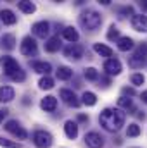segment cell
Instances as JSON below:
<instances>
[{
  "label": "cell",
  "instance_id": "obj_1",
  "mask_svg": "<svg viewBox=\"0 0 147 148\" xmlns=\"http://www.w3.org/2000/svg\"><path fill=\"white\" fill-rule=\"evenodd\" d=\"M99 122L106 131L116 133L125 124V112L121 109H104L99 115Z\"/></svg>",
  "mask_w": 147,
  "mask_h": 148
},
{
  "label": "cell",
  "instance_id": "obj_2",
  "mask_svg": "<svg viewBox=\"0 0 147 148\" xmlns=\"http://www.w3.org/2000/svg\"><path fill=\"white\" fill-rule=\"evenodd\" d=\"M0 64H2V67H3V74L9 76L12 81L21 83V81L26 79V74H24V71L21 69V66L17 64V60H16L14 57H10V55H3V57L0 59Z\"/></svg>",
  "mask_w": 147,
  "mask_h": 148
},
{
  "label": "cell",
  "instance_id": "obj_3",
  "mask_svg": "<svg viewBox=\"0 0 147 148\" xmlns=\"http://www.w3.org/2000/svg\"><path fill=\"white\" fill-rule=\"evenodd\" d=\"M80 24H81V28L87 29V31H95V29L102 24V16H101L97 10L88 9V10L81 12V16H80Z\"/></svg>",
  "mask_w": 147,
  "mask_h": 148
},
{
  "label": "cell",
  "instance_id": "obj_4",
  "mask_svg": "<svg viewBox=\"0 0 147 148\" xmlns=\"http://www.w3.org/2000/svg\"><path fill=\"white\" fill-rule=\"evenodd\" d=\"M33 143L37 148H50L54 143V138L49 131H43V129H38L33 133Z\"/></svg>",
  "mask_w": 147,
  "mask_h": 148
},
{
  "label": "cell",
  "instance_id": "obj_5",
  "mask_svg": "<svg viewBox=\"0 0 147 148\" xmlns=\"http://www.w3.org/2000/svg\"><path fill=\"white\" fill-rule=\"evenodd\" d=\"M5 131H9L10 134H14L17 140H26L28 138V133H26V129L17 122V121H14V119H10V121H7L5 122Z\"/></svg>",
  "mask_w": 147,
  "mask_h": 148
},
{
  "label": "cell",
  "instance_id": "obj_6",
  "mask_svg": "<svg viewBox=\"0 0 147 148\" xmlns=\"http://www.w3.org/2000/svg\"><path fill=\"white\" fill-rule=\"evenodd\" d=\"M37 50H38V45H37V41H35V38H31V36L23 38V43H21V53L23 55L31 57V55L37 53Z\"/></svg>",
  "mask_w": 147,
  "mask_h": 148
},
{
  "label": "cell",
  "instance_id": "obj_7",
  "mask_svg": "<svg viewBox=\"0 0 147 148\" xmlns=\"http://www.w3.org/2000/svg\"><path fill=\"white\" fill-rule=\"evenodd\" d=\"M59 97L62 98V102L66 103V105H69V107H80V100H78V97L74 95L73 90H68V88H62L61 91H59Z\"/></svg>",
  "mask_w": 147,
  "mask_h": 148
},
{
  "label": "cell",
  "instance_id": "obj_8",
  "mask_svg": "<svg viewBox=\"0 0 147 148\" xmlns=\"http://www.w3.org/2000/svg\"><path fill=\"white\" fill-rule=\"evenodd\" d=\"M64 57H68L71 60H80L83 57V47L78 45V43H69L64 48Z\"/></svg>",
  "mask_w": 147,
  "mask_h": 148
},
{
  "label": "cell",
  "instance_id": "obj_9",
  "mask_svg": "<svg viewBox=\"0 0 147 148\" xmlns=\"http://www.w3.org/2000/svg\"><path fill=\"white\" fill-rule=\"evenodd\" d=\"M85 143H87L88 148H102L104 147V138L99 133L92 131V133H87L85 134Z\"/></svg>",
  "mask_w": 147,
  "mask_h": 148
},
{
  "label": "cell",
  "instance_id": "obj_10",
  "mask_svg": "<svg viewBox=\"0 0 147 148\" xmlns=\"http://www.w3.org/2000/svg\"><path fill=\"white\" fill-rule=\"evenodd\" d=\"M121 69H123L121 62L118 59H114V57H111V59H107L104 62V71L109 74V76H118V74L121 73Z\"/></svg>",
  "mask_w": 147,
  "mask_h": 148
},
{
  "label": "cell",
  "instance_id": "obj_11",
  "mask_svg": "<svg viewBox=\"0 0 147 148\" xmlns=\"http://www.w3.org/2000/svg\"><path fill=\"white\" fill-rule=\"evenodd\" d=\"M132 28L139 33H147V16L142 14H133L132 17Z\"/></svg>",
  "mask_w": 147,
  "mask_h": 148
},
{
  "label": "cell",
  "instance_id": "obj_12",
  "mask_svg": "<svg viewBox=\"0 0 147 148\" xmlns=\"http://www.w3.org/2000/svg\"><path fill=\"white\" fill-rule=\"evenodd\" d=\"M31 31H33V35L38 38H45L49 35V31H50V24L47 23V21H38L33 24V28H31Z\"/></svg>",
  "mask_w": 147,
  "mask_h": 148
},
{
  "label": "cell",
  "instance_id": "obj_13",
  "mask_svg": "<svg viewBox=\"0 0 147 148\" xmlns=\"http://www.w3.org/2000/svg\"><path fill=\"white\" fill-rule=\"evenodd\" d=\"M40 107H42V110H45V112H54L57 109V98L52 97V95H47L45 98H42Z\"/></svg>",
  "mask_w": 147,
  "mask_h": 148
},
{
  "label": "cell",
  "instance_id": "obj_14",
  "mask_svg": "<svg viewBox=\"0 0 147 148\" xmlns=\"http://www.w3.org/2000/svg\"><path fill=\"white\" fill-rule=\"evenodd\" d=\"M16 91L12 86H0V103H9L10 100H14Z\"/></svg>",
  "mask_w": 147,
  "mask_h": 148
},
{
  "label": "cell",
  "instance_id": "obj_15",
  "mask_svg": "<svg viewBox=\"0 0 147 148\" xmlns=\"http://www.w3.org/2000/svg\"><path fill=\"white\" fill-rule=\"evenodd\" d=\"M31 67H33L35 73L45 74V76H49L50 71H52V66H50L49 62H43V60H35V62H31Z\"/></svg>",
  "mask_w": 147,
  "mask_h": 148
},
{
  "label": "cell",
  "instance_id": "obj_16",
  "mask_svg": "<svg viewBox=\"0 0 147 148\" xmlns=\"http://www.w3.org/2000/svg\"><path fill=\"white\" fill-rule=\"evenodd\" d=\"M0 19H2V23L7 24V26H12V24H16V21H17L16 14H14L12 10H9V9L0 10Z\"/></svg>",
  "mask_w": 147,
  "mask_h": 148
},
{
  "label": "cell",
  "instance_id": "obj_17",
  "mask_svg": "<svg viewBox=\"0 0 147 148\" xmlns=\"http://www.w3.org/2000/svg\"><path fill=\"white\" fill-rule=\"evenodd\" d=\"M64 133H66V136H68L69 140H74V138L78 136V124L73 122V121H66V124H64Z\"/></svg>",
  "mask_w": 147,
  "mask_h": 148
},
{
  "label": "cell",
  "instance_id": "obj_18",
  "mask_svg": "<svg viewBox=\"0 0 147 148\" xmlns=\"http://www.w3.org/2000/svg\"><path fill=\"white\" fill-rule=\"evenodd\" d=\"M133 48V40L130 36H119L118 38V50L121 52H128Z\"/></svg>",
  "mask_w": 147,
  "mask_h": 148
},
{
  "label": "cell",
  "instance_id": "obj_19",
  "mask_svg": "<svg viewBox=\"0 0 147 148\" xmlns=\"http://www.w3.org/2000/svg\"><path fill=\"white\" fill-rule=\"evenodd\" d=\"M55 76H57V79H61V81H68V79L73 77V69L68 67V66H61V67L55 71Z\"/></svg>",
  "mask_w": 147,
  "mask_h": 148
},
{
  "label": "cell",
  "instance_id": "obj_20",
  "mask_svg": "<svg viewBox=\"0 0 147 148\" xmlns=\"http://www.w3.org/2000/svg\"><path fill=\"white\" fill-rule=\"evenodd\" d=\"M59 48H61V38H59V36L49 38V41L45 43V50H47V52H50V53L57 52Z\"/></svg>",
  "mask_w": 147,
  "mask_h": 148
},
{
  "label": "cell",
  "instance_id": "obj_21",
  "mask_svg": "<svg viewBox=\"0 0 147 148\" xmlns=\"http://www.w3.org/2000/svg\"><path fill=\"white\" fill-rule=\"evenodd\" d=\"M62 36L66 38L69 43H76V41H78V38H80V35H78V31L74 29L73 26H68V28H64V29H62Z\"/></svg>",
  "mask_w": 147,
  "mask_h": 148
},
{
  "label": "cell",
  "instance_id": "obj_22",
  "mask_svg": "<svg viewBox=\"0 0 147 148\" xmlns=\"http://www.w3.org/2000/svg\"><path fill=\"white\" fill-rule=\"evenodd\" d=\"M81 103L87 105V107H94V105L97 103V97H95V93H92V91H85V93L81 95Z\"/></svg>",
  "mask_w": 147,
  "mask_h": 148
},
{
  "label": "cell",
  "instance_id": "obj_23",
  "mask_svg": "<svg viewBox=\"0 0 147 148\" xmlns=\"http://www.w3.org/2000/svg\"><path fill=\"white\" fill-rule=\"evenodd\" d=\"M94 50L101 55V57H112V50H111L107 45H102V43H94Z\"/></svg>",
  "mask_w": 147,
  "mask_h": 148
},
{
  "label": "cell",
  "instance_id": "obj_24",
  "mask_svg": "<svg viewBox=\"0 0 147 148\" xmlns=\"http://www.w3.org/2000/svg\"><path fill=\"white\" fill-rule=\"evenodd\" d=\"M2 47L5 50H14L16 48V38H14V35H10V33L3 35L2 36Z\"/></svg>",
  "mask_w": 147,
  "mask_h": 148
},
{
  "label": "cell",
  "instance_id": "obj_25",
  "mask_svg": "<svg viewBox=\"0 0 147 148\" xmlns=\"http://www.w3.org/2000/svg\"><path fill=\"white\" fill-rule=\"evenodd\" d=\"M17 7H19V10H21V12H24V14H33V12L37 10V5H35L33 2H28V0L19 2V3H17Z\"/></svg>",
  "mask_w": 147,
  "mask_h": 148
},
{
  "label": "cell",
  "instance_id": "obj_26",
  "mask_svg": "<svg viewBox=\"0 0 147 148\" xmlns=\"http://www.w3.org/2000/svg\"><path fill=\"white\" fill-rule=\"evenodd\" d=\"M38 86H40L42 90H52V88H54V79H52L50 76H43V77L38 81Z\"/></svg>",
  "mask_w": 147,
  "mask_h": 148
},
{
  "label": "cell",
  "instance_id": "obj_27",
  "mask_svg": "<svg viewBox=\"0 0 147 148\" xmlns=\"http://www.w3.org/2000/svg\"><path fill=\"white\" fill-rule=\"evenodd\" d=\"M118 107L119 109H125V110H130L133 107V102L128 97H121V98H118Z\"/></svg>",
  "mask_w": 147,
  "mask_h": 148
},
{
  "label": "cell",
  "instance_id": "obj_28",
  "mask_svg": "<svg viewBox=\"0 0 147 148\" xmlns=\"http://www.w3.org/2000/svg\"><path fill=\"white\" fill-rule=\"evenodd\" d=\"M144 60H146V59H142V57L132 55V57H130V60H128V66H130V67H133V69H139V67H142V66H144Z\"/></svg>",
  "mask_w": 147,
  "mask_h": 148
},
{
  "label": "cell",
  "instance_id": "obj_29",
  "mask_svg": "<svg viewBox=\"0 0 147 148\" xmlns=\"http://www.w3.org/2000/svg\"><path fill=\"white\" fill-rule=\"evenodd\" d=\"M85 77H87L88 81H97V79H99V71H97L95 67H87V69H85Z\"/></svg>",
  "mask_w": 147,
  "mask_h": 148
},
{
  "label": "cell",
  "instance_id": "obj_30",
  "mask_svg": "<svg viewBox=\"0 0 147 148\" xmlns=\"http://www.w3.org/2000/svg\"><path fill=\"white\" fill-rule=\"evenodd\" d=\"M126 134H128L130 138L139 136V134H140V126H139V124H135V122H133V124H130V126H128V129H126Z\"/></svg>",
  "mask_w": 147,
  "mask_h": 148
},
{
  "label": "cell",
  "instance_id": "obj_31",
  "mask_svg": "<svg viewBox=\"0 0 147 148\" xmlns=\"http://www.w3.org/2000/svg\"><path fill=\"white\" fill-rule=\"evenodd\" d=\"M130 79H132V84H135V86H140V84H144V81H146L144 74H140V73H135Z\"/></svg>",
  "mask_w": 147,
  "mask_h": 148
},
{
  "label": "cell",
  "instance_id": "obj_32",
  "mask_svg": "<svg viewBox=\"0 0 147 148\" xmlns=\"http://www.w3.org/2000/svg\"><path fill=\"white\" fill-rule=\"evenodd\" d=\"M0 147H3V148H23L19 143H14V141L5 140V138H0Z\"/></svg>",
  "mask_w": 147,
  "mask_h": 148
},
{
  "label": "cell",
  "instance_id": "obj_33",
  "mask_svg": "<svg viewBox=\"0 0 147 148\" xmlns=\"http://www.w3.org/2000/svg\"><path fill=\"white\" fill-rule=\"evenodd\" d=\"M118 38H119V29L112 24V26L109 28V31H107V40L112 41V40H118Z\"/></svg>",
  "mask_w": 147,
  "mask_h": 148
},
{
  "label": "cell",
  "instance_id": "obj_34",
  "mask_svg": "<svg viewBox=\"0 0 147 148\" xmlns=\"http://www.w3.org/2000/svg\"><path fill=\"white\" fill-rule=\"evenodd\" d=\"M133 55H137V57H142V59H146V55H147V45H146V43H142V45H139Z\"/></svg>",
  "mask_w": 147,
  "mask_h": 148
},
{
  "label": "cell",
  "instance_id": "obj_35",
  "mask_svg": "<svg viewBox=\"0 0 147 148\" xmlns=\"http://www.w3.org/2000/svg\"><path fill=\"white\" fill-rule=\"evenodd\" d=\"M119 14H123V16H133V7L132 5H125V7L119 9Z\"/></svg>",
  "mask_w": 147,
  "mask_h": 148
},
{
  "label": "cell",
  "instance_id": "obj_36",
  "mask_svg": "<svg viewBox=\"0 0 147 148\" xmlns=\"http://www.w3.org/2000/svg\"><path fill=\"white\" fill-rule=\"evenodd\" d=\"M121 91H123V97H133L135 95V90L133 88H128V86H125Z\"/></svg>",
  "mask_w": 147,
  "mask_h": 148
},
{
  "label": "cell",
  "instance_id": "obj_37",
  "mask_svg": "<svg viewBox=\"0 0 147 148\" xmlns=\"http://www.w3.org/2000/svg\"><path fill=\"white\" fill-rule=\"evenodd\" d=\"M78 121H80V122H87V121H88V115H85V114H80V115H78Z\"/></svg>",
  "mask_w": 147,
  "mask_h": 148
},
{
  "label": "cell",
  "instance_id": "obj_38",
  "mask_svg": "<svg viewBox=\"0 0 147 148\" xmlns=\"http://www.w3.org/2000/svg\"><path fill=\"white\" fill-rule=\"evenodd\" d=\"M140 98H142V102H144V103H147V90H146V91H142Z\"/></svg>",
  "mask_w": 147,
  "mask_h": 148
},
{
  "label": "cell",
  "instance_id": "obj_39",
  "mask_svg": "<svg viewBox=\"0 0 147 148\" xmlns=\"http://www.w3.org/2000/svg\"><path fill=\"white\" fill-rule=\"evenodd\" d=\"M5 115H7V110H0V122L3 121V117H5Z\"/></svg>",
  "mask_w": 147,
  "mask_h": 148
},
{
  "label": "cell",
  "instance_id": "obj_40",
  "mask_svg": "<svg viewBox=\"0 0 147 148\" xmlns=\"http://www.w3.org/2000/svg\"><path fill=\"white\" fill-rule=\"evenodd\" d=\"M137 117H139V119H142V121H144V119H146V114H144V112H142V114H137Z\"/></svg>",
  "mask_w": 147,
  "mask_h": 148
},
{
  "label": "cell",
  "instance_id": "obj_41",
  "mask_svg": "<svg viewBox=\"0 0 147 148\" xmlns=\"http://www.w3.org/2000/svg\"><path fill=\"white\" fill-rule=\"evenodd\" d=\"M101 3H102V5H109L111 0H101Z\"/></svg>",
  "mask_w": 147,
  "mask_h": 148
},
{
  "label": "cell",
  "instance_id": "obj_42",
  "mask_svg": "<svg viewBox=\"0 0 147 148\" xmlns=\"http://www.w3.org/2000/svg\"><path fill=\"white\" fill-rule=\"evenodd\" d=\"M140 7H142V9H147V0L146 2H140Z\"/></svg>",
  "mask_w": 147,
  "mask_h": 148
}]
</instances>
